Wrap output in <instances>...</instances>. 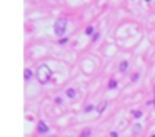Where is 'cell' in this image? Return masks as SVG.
Here are the masks:
<instances>
[{
  "label": "cell",
  "instance_id": "obj_1",
  "mask_svg": "<svg viewBox=\"0 0 155 137\" xmlns=\"http://www.w3.org/2000/svg\"><path fill=\"white\" fill-rule=\"evenodd\" d=\"M37 79H39L40 84H47L48 80L52 79V70H50V67L45 65V64L39 65V68H37Z\"/></svg>",
  "mask_w": 155,
  "mask_h": 137
},
{
  "label": "cell",
  "instance_id": "obj_13",
  "mask_svg": "<svg viewBox=\"0 0 155 137\" xmlns=\"http://www.w3.org/2000/svg\"><path fill=\"white\" fill-rule=\"evenodd\" d=\"M52 137H54V136H52Z\"/></svg>",
  "mask_w": 155,
  "mask_h": 137
},
{
  "label": "cell",
  "instance_id": "obj_5",
  "mask_svg": "<svg viewBox=\"0 0 155 137\" xmlns=\"http://www.w3.org/2000/svg\"><path fill=\"white\" fill-rule=\"evenodd\" d=\"M23 77H25V80H30V79H32V72L27 68V70L23 72Z\"/></svg>",
  "mask_w": 155,
  "mask_h": 137
},
{
  "label": "cell",
  "instance_id": "obj_11",
  "mask_svg": "<svg viewBox=\"0 0 155 137\" xmlns=\"http://www.w3.org/2000/svg\"><path fill=\"white\" fill-rule=\"evenodd\" d=\"M152 137H155V136H152Z\"/></svg>",
  "mask_w": 155,
  "mask_h": 137
},
{
  "label": "cell",
  "instance_id": "obj_7",
  "mask_svg": "<svg viewBox=\"0 0 155 137\" xmlns=\"http://www.w3.org/2000/svg\"><path fill=\"white\" fill-rule=\"evenodd\" d=\"M108 87H110V89H115V87H117V82H115V80H110Z\"/></svg>",
  "mask_w": 155,
  "mask_h": 137
},
{
  "label": "cell",
  "instance_id": "obj_10",
  "mask_svg": "<svg viewBox=\"0 0 155 137\" xmlns=\"http://www.w3.org/2000/svg\"><path fill=\"white\" fill-rule=\"evenodd\" d=\"M87 34H88V35L94 34V27H88V28H87Z\"/></svg>",
  "mask_w": 155,
  "mask_h": 137
},
{
  "label": "cell",
  "instance_id": "obj_6",
  "mask_svg": "<svg viewBox=\"0 0 155 137\" xmlns=\"http://www.w3.org/2000/svg\"><path fill=\"white\" fill-rule=\"evenodd\" d=\"M127 67H128L127 62H122V64H120V70H127Z\"/></svg>",
  "mask_w": 155,
  "mask_h": 137
},
{
  "label": "cell",
  "instance_id": "obj_4",
  "mask_svg": "<svg viewBox=\"0 0 155 137\" xmlns=\"http://www.w3.org/2000/svg\"><path fill=\"white\" fill-rule=\"evenodd\" d=\"M67 97H70V99H75V97H77V92H75V89H68V90H67Z\"/></svg>",
  "mask_w": 155,
  "mask_h": 137
},
{
  "label": "cell",
  "instance_id": "obj_2",
  "mask_svg": "<svg viewBox=\"0 0 155 137\" xmlns=\"http://www.w3.org/2000/svg\"><path fill=\"white\" fill-rule=\"evenodd\" d=\"M55 34L57 35H63L65 34V30H67V19H63V17H62V19H59V20L55 22Z\"/></svg>",
  "mask_w": 155,
  "mask_h": 137
},
{
  "label": "cell",
  "instance_id": "obj_9",
  "mask_svg": "<svg viewBox=\"0 0 155 137\" xmlns=\"http://www.w3.org/2000/svg\"><path fill=\"white\" fill-rule=\"evenodd\" d=\"M134 116H135V117H140L142 112H140V110H134Z\"/></svg>",
  "mask_w": 155,
  "mask_h": 137
},
{
  "label": "cell",
  "instance_id": "obj_3",
  "mask_svg": "<svg viewBox=\"0 0 155 137\" xmlns=\"http://www.w3.org/2000/svg\"><path fill=\"white\" fill-rule=\"evenodd\" d=\"M37 130H39V134H47V132H48V125L45 122H39Z\"/></svg>",
  "mask_w": 155,
  "mask_h": 137
},
{
  "label": "cell",
  "instance_id": "obj_8",
  "mask_svg": "<svg viewBox=\"0 0 155 137\" xmlns=\"http://www.w3.org/2000/svg\"><path fill=\"white\" fill-rule=\"evenodd\" d=\"M90 136V129H87V130H83V132H82V137H88Z\"/></svg>",
  "mask_w": 155,
  "mask_h": 137
},
{
  "label": "cell",
  "instance_id": "obj_12",
  "mask_svg": "<svg viewBox=\"0 0 155 137\" xmlns=\"http://www.w3.org/2000/svg\"><path fill=\"white\" fill-rule=\"evenodd\" d=\"M154 95H155V94H154Z\"/></svg>",
  "mask_w": 155,
  "mask_h": 137
}]
</instances>
